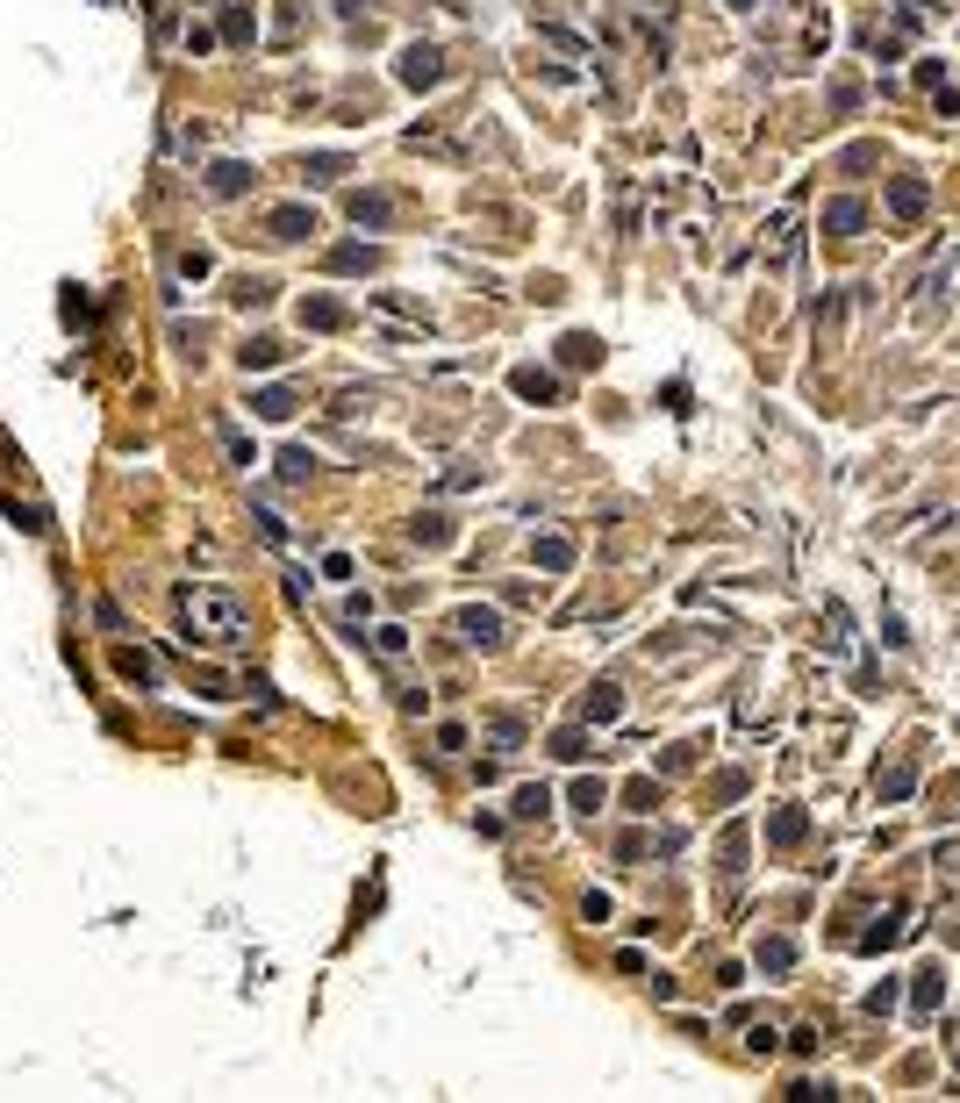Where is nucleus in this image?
Returning <instances> with one entry per match:
<instances>
[{
    "label": "nucleus",
    "mask_w": 960,
    "mask_h": 1103,
    "mask_svg": "<svg viewBox=\"0 0 960 1103\" xmlns=\"http://www.w3.org/2000/svg\"><path fill=\"white\" fill-rule=\"evenodd\" d=\"M172 609H180L187 624V645H208V652H237L251 638V609L230 595V588H208V581H187L180 595H172Z\"/></svg>",
    "instance_id": "1"
},
{
    "label": "nucleus",
    "mask_w": 960,
    "mask_h": 1103,
    "mask_svg": "<svg viewBox=\"0 0 960 1103\" xmlns=\"http://www.w3.org/2000/svg\"><path fill=\"white\" fill-rule=\"evenodd\" d=\"M395 79H402V86H416V94L445 86V51H438V43H409L402 65H395Z\"/></svg>",
    "instance_id": "2"
},
{
    "label": "nucleus",
    "mask_w": 960,
    "mask_h": 1103,
    "mask_svg": "<svg viewBox=\"0 0 960 1103\" xmlns=\"http://www.w3.org/2000/svg\"><path fill=\"white\" fill-rule=\"evenodd\" d=\"M452 624H459V645H480V652L502 645V609H488V602H466Z\"/></svg>",
    "instance_id": "3"
},
{
    "label": "nucleus",
    "mask_w": 960,
    "mask_h": 1103,
    "mask_svg": "<svg viewBox=\"0 0 960 1103\" xmlns=\"http://www.w3.org/2000/svg\"><path fill=\"white\" fill-rule=\"evenodd\" d=\"M925 208H932V187L918 180V172L889 180V215H896V223H925Z\"/></svg>",
    "instance_id": "4"
},
{
    "label": "nucleus",
    "mask_w": 960,
    "mask_h": 1103,
    "mask_svg": "<svg viewBox=\"0 0 960 1103\" xmlns=\"http://www.w3.org/2000/svg\"><path fill=\"white\" fill-rule=\"evenodd\" d=\"M344 215H352L359 230H387V223H395V194H380V187H359V194H344Z\"/></svg>",
    "instance_id": "5"
},
{
    "label": "nucleus",
    "mask_w": 960,
    "mask_h": 1103,
    "mask_svg": "<svg viewBox=\"0 0 960 1103\" xmlns=\"http://www.w3.org/2000/svg\"><path fill=\"white\" fill-rule=\"evenodd\" d=\"M309 230H316V208H309V201H280V208L266 215V237H273V244H301Z\"/></svg>",
    "instance_id": "6"
},
{
    "label": "nucleus",
    "mask_w": 960,
    "mask_h": 1103,
    "mask_svg": "<svg viewBox=\"0 0 960 1103\" xmlns=\"http://www.w3.org/2000/svg\"><path fill=\"white\" fill-rule=\"evenodd\" d=\"M509 394H516V402L552 409V402H559V373H545V366H516V373H509Z\"/></svg>",
    "instance_id": "7"
},
{
    "label": "nucleus",
    "mask_w": 960,
    "mask_h": 1103,
    "mask_svg": "<svg viewBox=\"0 0 960 1103\" xmlns=\"http://www.w3.org/2000/svg\"><path fill=\"white\" fill-rule=\"evenodd\" d=\"M251 180H258V172H251L244 158H215V165H208V194H215V201H237V194H251Z\"/></svg>",
    "instance_id": "8"
},
{
    "label": "nucleus",
    "mask_w": 960,
    "mask_h": 1103,
    "mask_svg": "<svg viewBox=\"0 0 960 1103\" xmlns=\"http://www.w3.org/2000/svg\"><path fill=\"white\" fill-rule=\"evenodd\" d=\"M803 838H810V810L803 803H781L767 817V846H803Z\"/></svg>",
    "instance_id": "9"
},
{
    "label": "nucleus",
    "mask_w": 960,
    "mask_h": 1103,
    "mask_svg": "<svg viewBox=\"0 0 960 1103\" xmlns=\"http://www.w3.org/2000/svg\"><path fill=\"white\" fill-rule=\"evenodd\" d=\"M824 230H832V237H860V230H867V201H860V194L824 201Z\"/></svg>",
    "instance_id": "10"
},
{
    "label": "nucleus",
    "mask_w": 960,
    "mask_h": 1103,
    "mask_svg": "<svg viewBox=\"0 0 960 1103\" xmlns=\"http://www.w3.org/2000/svg\"><path fill=\"white\" fill-rule=\"evenodd\" d=\"M352 323V308H344L337 294H309L301 301V330H344Z\"/></svg>",
    "instance_id": "11"
},
{
    "label": "nucleus",
    "mask_w": 960,
    "mask_h": 1103,
    "mask_svg": "<svg viewBox=\"0 0 960 1103\" xmlns=\"http://www.w3.org/2000/svg\"><path fill=\"white\" fill-rule=\"evenodd\" d=\"M531 566L538 573H566V566H574V538H559V531L531 538Z\"/></svg>",
    "instance_id": "12"
},
{
    "label": "nucleus",
    "mask_w": 960,
    "mask_h": 1103,
    "mask_svg": "<svg viewBox=\"0 0 960 1103\" xmlns=\"http://www.w3.org/2000/svg\"><path fill=\"white\" fill-rule=\"evenodd\" d=\"M753 967H760V975H789V967H796V939L767 932V939L753 946Z\"/></svg>",
    "instance_id": "13"
},
{
    "label": "nucleus",
    "mask_w": 960,
    "mask_h": 1103,
    "mask_svg": "<svg viewBox=\"0 0 960 1103\" xmlns=\"http://www.w3.org/2000/svg\"><path fill=\"white\" fill-rule=\"evenodd\" d=\"M581 717H588V724H617V717H624L617 681H595V688H588V702H581Z\"/></svg>",
    "instance_id": "14"
},
{
    "label": "nucleus",
    "mask_w": 960,
    "mask_h": 1103,
    "mask_svg": "<svg viewBox=\"0 0 960 1103\" xmlns=\"http://www.w3.org/2000/svg\"><path fill=\"white\" fill-rule=\"evenodd\" d=\"M939 1003H946V975H939V967H918V982H910V1010H918V1018H932Z\"/></svg>",
    "instance_id": "15"
},
{
    "label": "nucleus",
    "mask_w": 960,
    "mask_h": 1103,
    "mask_svg": "<svg viewBox=\"0 0 960 1103\" xmlns=\"http://www.w3.org/2000/svg\"><path fill=\"white\" fill-rule=\"evenodd\" d=\"M323 266H330V273H380V251H373V244H337Z\"/></svg>",
    "instance_id": "16"
},
{
    "label": "nucleus",
    "mask_w": 960,
    "mask_h": 1103,
    "mask_svg": "<svg viewBox=\"0 0 960 1103\" xmlns=\"http://www.w3.org/2000/svg\"><path fill=\"white\" fill-rule=\"evenodd\" d=\"M251 416H258V423H287V416H294V387H258V394H251Z\"/></svg>",
    "instance_id": "17"
},
{
    "label": "nucleus",
    "mask_w": 960,
    "mask_h": 1103,
    "mask_svg": "<svg viewBox=\"0 0 960 1103\" xmlns=\"http://www.w3.org/2000/svg\"><path fill=\"white\" fill-rule=\"evenodd\" d=\"M409 538H416V545H452V516H445V509L409 516Z\"/></svg>",
    "instance_id": "18"
},
{
    "label": "nucleus",
    "mask_w": 960,
    "mask_h": 1103,
    "mask_svg": "<svg viewBox=\"0 0 960 1103\" xmlns=\"http://www.w3.org/2000/svg\"><path fill=\"white\" fill-rule=\"evenodd\" d=\"M903 917H910V910H889L882 924H867V932H860V953H882V946H896V939L910 932V924H903Z\"/></svg>",
    "instance_id": "19"
},
{
    "label": "nucleus",
    "mask_w": 960,
    "mask_h": 1103,
    "mask_svg": "<svg viewBox=\"0 0 960 1103\" xmlns=\"http://www.w3.org/2000/svg\"><path fill=\"white\" fill-rule=\"evenodd\" d=\"M287 351H294V344H280V337H251V344H244V373H266V366H280Z\"/></svg>",
    "instance_id": "20"
},
{
    "label": "nucleus",
    "mask_w": 960,
    "mask_h": 1103,
    "mask_svg": "<svg viewBox=\"0 0 960 1103\" xmlns=\"http://www.w3.org/2000/svg\"><path fill=\"white\" fill-rule=\"evenodd\" d=\"M509 810H516L523 824H538V817L552 810V788H545V781H523V788H516V803H509Z\"/></svg>",
    "instance_id": "21"
},
{
    "label": "nucleus",
    "mask_w": 960,
    "mask_h": 1103,
    "mask_svg": "<svg viewBox=\"0 0 960 1103\" xmlns=\"http://www.w3.org/2000/svg\"><path fill=\"white\" fill-rule=\"evenodd\" d=\"M488 745H495V753H523V717H516V710L488 717Z\"/></svg>",
    "instance_id": "22"
},
{
    "label": "nucleus",
    "mask_w": 960,
    "mask_h": 1103,
    "mask_svg": "<svg viewBox=\"0 0 960 1103\" xmlns=\"http://www.w3.org/2000/svg\"><path fill=\"white\" fill-rule=\"evenodd\" d=\"M115 674H122V681H137V688H158L151 652H129V645H122V652H115Z\"/></svg>",
    "instance_id": "23"
},
{
    "label": "nucleus",
    "mask_w": 960,
    "mask_h": 1103,
    "mask_svg": "<svg viewBox=\"0 0 960 1103\" xmlns=\"http://www.w3.org/2000/svg\"><path fill=\"white\" fill-rule=\"evenodd\" d=\"M910 788H918V767H910V760H903V767H889V774H875V796H882V803H903Z\"/></svg>",
    "instance_id": "24"
},
{
    "label": "nucleus",
    "mask_w": 960,
    "mask_h": 1103,
    "mask_svg": "<svg viewBox=\"0 0 960 1103\" xmlns=\"http://www.w3.org/2000/svg\"><path fill=\"white\" fill-rule=\"evenodd\" d=\"M559 359H566V366H602V344H595L588 330H574V337H559Z\"/></svg>",
    "instance_id": "25"
},
{
    "label": "nucleus",
    "mask_w": 960,
    "mask_h": 1103,
    "mask_svg": "<svg viewBox=\"0 0 960 1103\" xmlns=\"http://www.w3.org/2000/svg\"><path fill=\"white\" fill-rule=\"evenodd\" d=\"M624 810H631V817H652V810H660V781L638 774V781L624 788Z\"/></svg>",
    "instance_id": "26"
},
{
    "label": "nucleus",
    "mask_w": 960,
    "mask_h": 1103,
    "mask_svg": "<svg viewBox=\"0 0 960 1103\" xmlns=\"http://www.w3.org/2000/svg\"><path fill=\"white\" fill-rule=\"evenodd\" d=\"M717 867H724L731 881H738V874H746V831H738V824L724 831V846H717Z\"/></svg>",
    "instance_id": "27"
},
{
    "label": "nucleus",
    "mask_w": 960,
    "mask_h": 1103,
    "mask_svg": "<svg viewBox=\"0 0 960 1103\" xmlns=\"http://www.w3.org/2000/svg\"><path fill=\"white\" fill-rule=\"evenodd\" d=\"M309 473H316V459L301 452V445H287V452H280V480H287V488H301Z\"/></svg>",
    "instance_id": "28"
},
{
    "label": "nucleus",
    "mask_w": 960,
    "mask_h": 1103,
    "mask_svg": "<svg viewBox=\"0 0 960 1103\" xmlns=\"http://www.w3.org/2000/svg\"><path fill=\"white\" fill-rule=\"evenodd\" d=\"M552 760H566V767L588 760V731H552Z\"/></svg>",
    "instance_id": "29"
},
{
    "label": "nucleus",
    "mask_w": 960,
    "mask_h": 1103,
    "mask_svg": "<svg viewBox=\"0 0 960 1103\" xmlns=\"http://www.w3.org/2000/svg\"><path fill=\"white\" fill-rule=\"evenodd\" d=\"M373 652H380V659H402V652H409V631H402V624H380V631H373Z\"/></svg>",
    "instance_id": "30"
},
{
    "label": "nucleus",
    "mask_w": 960,
    "mask_h": 1103,
    "mask_svg": "<svg viewBox=\"0 0 960 1103\" xmlns=\"http://www.w3.org/2000/svg\"><path fill=\"white\" fill-rule=\"evenodd\" d=\"M602 803H609V788H602L595 774H581V781H574V810H588V817H595Z\"/></svg>",
    "instance_id": "31"
},
{
    "label": "nucleus",
    "mask_w": 960,
    "mask_h": 1103,
    "mask_svg": "<svg viewBox=\"0 0 960 1103\" xmlns=\"http://www.w3.org/2000/svg\"><path fill=\"white\" fill-rule=\"evenodd\" d=\"M230 301H237V308H266V301H273V280H237Z\"/></svg>",
    "instance_id": "32"
},
{
    "label": "nucleus",
    "mask_w": 960,
    "mask_h": 1103,
    "mask_svg": "<svg viewBox=\"0 0 960 1103\" xmlns=\"http://www.w3.org/2000/svg\"><path fill=\"white\" fill-rule=\"evenodd\" d=\"M208 266H215V258H208L201 244H194V251H180V258H172V273H180V280H208Z\"/></svg>",
    "instance_id": "33"
},
{
    "label": "nucleus",
    "mask_w": 960,
    "mask_h": 1103,
    "mask_svg": "<svg viewBox=\"0 0 960 1103\" xmlns=\"http://www.w3.org/2000/svg\"><path fill=\"white\" fill-rule=\"evenodd\" d=\"M251 36H258L251 8H230V15H223V43H251Z\"/></svg>",
    "instance_id": "34"
},
{
    "label": "nucleus",
    "mask_w": 960,
    "mask_h": 1103,
    "mask_svg": "<svg viewBox=\"0 0 960 1103\" xmlns=\"http://www.w3.org/2000/svg\"><path fill=\"white\" fill-rule=\"evenodd\" d=\"M215 437L230 445V459H237V466H251V459H258V452H251V437H244L237 423H215Z\"/></svg>",
    "instance_id": "35"
},
{
    "label": "nucleus",
    "mask_w": 960,
    "mask_h": 1103,
    "mask_svg": "<svg viewBox=\"0 0 960 1103\" xmlns=\"http://www.w3.org/2000/svg\"><path fill=\"white\" fill-rule=\"evenodd\" d=\"M710 796H717V803H738V796H746V767H724Z\"/></svg>",
    "instance_id": "36"
},
{
    "label": "nucleus",
    "mask_w": 960,
    "mask_h": 1103,
    "mask_svg": "<svg viewBox=\"0 0 960 1103\" xmlns=\"http://www.w3.org/2000/svg\"><path fill=\"white\" fill-rule=\"evenodd\" d=\"M344 172H352V158H337V151L309 158V180H344Z\"/></svg>",
    "instance_id": "37"
},
{
    "label": "nucleus",
    "mask_w": 960,
    "mask_h": 1103,
    "mask_svg": "<svg viewBox=\"0 0 960 1103\" xmlns=\"http://www.w3.org/2000/svg\"><path fill=\"white\" fill-rule=\"evenodd\" d=\"M867 1010H875V1018H882V1010H896V982H889V975L867 989Z\"/></svg>",
    "instance_id": "38"
},
{
    "label": "nucleus",
    "mask_w": 960,
    "mask_h": 1103,
    "mask_svg": "<svg viewBox=\"0 0 960 1103\" xmlns=\"http://www.w3.org/2000/svg\"><path fill=\"white\" fill-rule=\"evenodd\" d=\"M789 1053H796V1061H817V1032L796 1025V1032H789Z\"/></svg>",
    "instance_id": "39"
},
{
    "label": "nucleus",
    "mask_w": 960,
    "mask_h": 1103,
    "mask_svg": "<svg viewBox=\"0 0 960 1103\" xmlns=\"http://www.w3.org/2000/svg\"><path fill=\"white\" fill-rule=\"evenodd\" d=\"M832 108H839V115L860 108V86H853V79H832Z\"/></svg>",
    "instance_id": "40"
},
{
    "label": "nucleus",
    "mask_w": 960,
    "mask_h": 1103,
    "mask_svg": "<svg viewBox=\"0 0 960 1103\" xmlns=\"http://www.w3.org/2000/svg\"><path fill=\"white\" fill-rule=\"evenodd\" d=\"M875 158H882V151H875V144H853V151H846V158H839V165H846V172H867V165H875Z\"/></svg>",
    "instance_id": "41"
},
{
    "label": "nucleus",
    "mask_w": 960,
    "mask_h": 1103,
    "mask_svg": "<svg viewBox=\"0 0 960 1103\" xmlns=\"http://www.w3.org/2000/svg\"><path fill=\"white\" fill-rule=\"evenodd\" d=\"M373 616V595H344V624H366Z\"/></svg>",
    "instance_id": "42"
},
{
    "label": "nucleus",
    "mask_w": 960,
    "mask_h": 1103,
    "mask_svg": "<svg viewBox=\"0 0 960 1103\" xmlns=\"http://www.w3.org/2000/svg\"><path fill=\"white\" fill-rule=\"evenodd\" d=\"M581 917H588V924H602V917H609V896H602V889H588V896H581Z\"/></svg>",
    "instance_id": "43"
},
{
    "label": "nucleus",
    "mask_w": 960,
    "mask_h": 1103,
    "mask_svg": "<svg viewBox=\"0 0 960 1103\" xmlns=\"http://www.w3.org/2000/svg\"><path fill=\"white\" fill-rule=\"evenodd\" d=\"M187 51H194V58H208V51H215V29H201V22H194V29H187Z\"/></svg>",
    "instance_id": "44"
},
{
    "label": "nucleus",
    "mask_w": 960,
    "mask_h": 1103,
    "mask_svg": "<svg viewBox=\"0 0 960 1103\" xmlns=\"http://www.w3.org/2000/svg\"><path fill=\"white\" fill-rule=\"evenodd\" d=\"M731 8H738V15H746V8H760V0H731Z\"/></svg>",
    "instance_id": "45"
}]
</instances>
